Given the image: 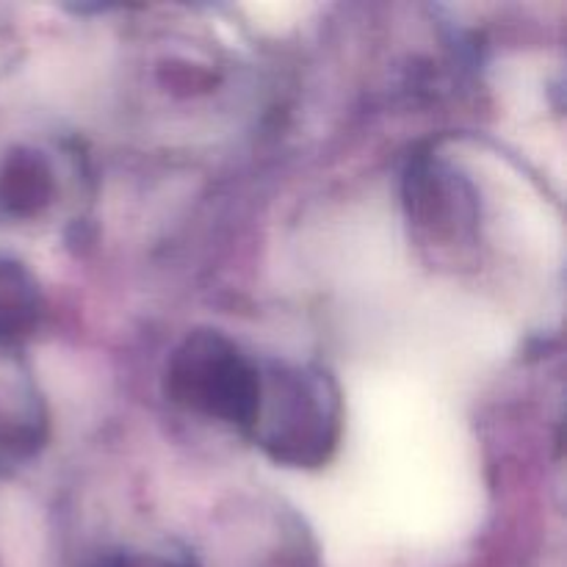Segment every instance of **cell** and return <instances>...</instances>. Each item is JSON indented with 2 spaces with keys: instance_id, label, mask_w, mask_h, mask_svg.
Returning a JSON list of instances; mask_svg holds the SVG:
<instances>
[{
  "instance_id": "cell-6",
  "label": "cell",
  "mask_w": 567,
  "mask_h": 567,
  "mask_svg": "<svg viewBox=\"0 0 567 567\" xmlns=\"http://www.w3.org/2000/svg\"><path fill=\"white\" fill-rule=\"evenodd\" d=\"M42 413L33 393L22 385H0V457L17 460L42 437Z\"/></svg>"
},
{
  "instance_id": "cell-4",
  "label": "cell",
  "mask_w": 567,
  "mask_h": 567,
  "mask_svg": "<svg viewBox=\"0 0 567 567\" xmlns=\"http://www.w3.org/2000/svg\"><path fill=\"white\" fill-rule=\"evenodd\" d=\"M410 221L430 247L452 249L476 230V199L449 166L419 161L408 175Z\"/></svg>"
},
{
  "instance_id": "cell-8",
  "label": "cell",
  "mask_w": 567,
  "mask_h": 567,
  "mask_svg": "<svg viewBox=\"0 0 567 567\" xmlns=\"http://www.w3.org/2000/svg\"><path fill=\"white\" fill-rule=\"evenodd\" d=\"M111 567H197L183 557H172V554L161 551H131L116 557Z\"/></svg>"
},
{
  "instance_id": "cell-3",
  "label": "cell",
  "mask_w": 567,
  "mask_h": 567,
  "mask_svg": "<svg viewBox=\"0 0 567 567\" xmlns=\"http://www.w3.org/2000/svg\"><path fill=\"white\" fill-rule=\"evenodd\" d=\"M208 567H321V559L313 537L291 509L258 504L236 513Z\"/></svg>"
},
{
  "instance_id": "cell-2",
  "label": "cell",
  "mask_w": 567,
  "mask_h": 567,
  "mask_svg": "<svg viewBox=\"0 0 567 567\" xmlns=\"http://www.w3.org/2000/svg\"><path fill=\"white\" fill-rule=\"evenodd\" d=\"M166 396L186 413L247 435L258 413L260 365L219 330H192L166 363Z\"/></svg>"
},
{
  "instance_id": "cell-1",
  "label": "cell",
  "mask_w": 567,
  "mask_h": 567,
  "mask_svg": "<svg viewBox=\"0 0 567 567\" xmlns=\"http://www.w3.org/2000/svg\"><path fill=\"white\" fill-rule=\"evenodd\" d=\"M343 404L321 365H260L258 413L247 435L288 468H319L338 449Z\"/></svg>"
},
{
  "instance_id": "cell-7",
  "label": "cell",
  "mask_w": 567,
  "mask_h": 567,
  "mask_svg": "<svg viewBox=\"0 0 567 567\" xmlns=\"http://www.w3.org/2000/svg\"><path fill=\"white\" fill-rule=\"evenodd\" d=\"M50 172L48 164L31 150H17L9 155L0 172V203L11 214H31L48 203Z\"/></svg>"
},
{
  "instance_id": "cell-5",
  "label": "cell",
  "mask_w": 567,
  "mask_h": 567,
  "mask_svg": "<svg viewBox=\"0 0 567 567\" xmlns=\"http://www.w3.org/2000/svg\"><path fill=\"white\" fill-rule=\"evenodd\" d=\"M44 313L39 282L22 264L0 258V349L33 336Z\"/></svg>"
}]
</instances>
